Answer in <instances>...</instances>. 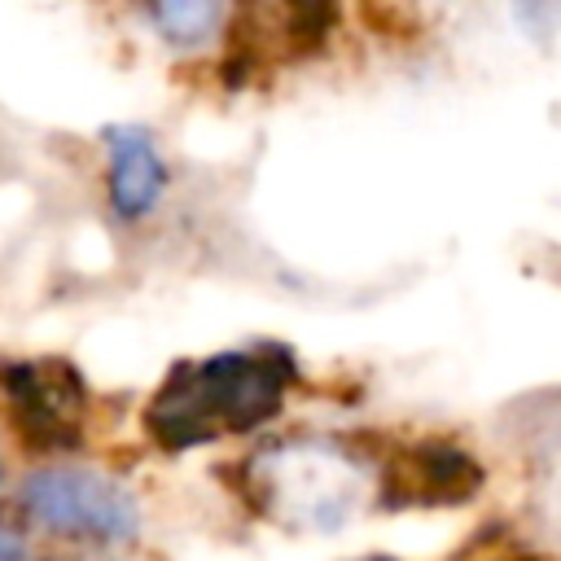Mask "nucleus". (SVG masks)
<instances>
[{
	"instance_id": "6e6552de",
	"label": "nucleus",
	"mask_w": 561,
	"mask_h": 561,
	"mask_svg": "<svg viewBox=\"0 0 561 561\" xmlns=\"http://www.w3.org/2000/svg\"><path fill=\"white\" fill-rule=\"evenodd\" d=\"M504 9L530 44H552L561 35V0H504Z\"/></svg>"
},
{
	"instance_id": "423d86ee",
	"label": "nucleus",
	"mask_w": 561,
	"mask_h": 561,
	"mask_svg": "<svg viewBox=\"0 0 561 561\" xmlns=\"http://www.w3.org/2000/svg\"><path fill=\"white\" fill-rule=\"evenodd\" d=\"M96 149H101L105 210L127 228L153 219L171 193V158L158 131L145 123H105Z\"/></svg>"
},
{
	"instance_id": "0eeeda50",
	"label": "nucleus",
	"mask_w": 561,
	"mask_h": 561,
	"mask_svg": "<svg viewBox=\"0 0 561 561\" xmlns=\"http://www.w3.org/2000/svg\"><path fill=\"white\" fill-rule=\"evenodd\" d=\"M478 465L469 451L451 443H416L390 460L386 473H377V491H386V504H460L478 495Z\"/></svg>"
},
{
	"instance_id": "7ed1b4c3",
	"label": "nucleus",
	"mask_w": 561,
	"mask_h": 561,
	"mask_svg": "<svg viewBox=\"0 0 561 561\" xmlns=\"http://www.w3.org/2000/svg\"><path fill=\"white\" fill-rule=\"evenodd\" d=\"M127 26L171 66L219 79L250 75L267 61L259 0H118Z\"/></svg>"
},
{
	"instance_id": "f03ea898",
	"label": "nucleus",
	"mask_w": 561,
	"mask_h": 561,
	"mask_svg": "<svg viewBox=\"0 0 561 561\" xmlns=\"http://www.w3.org/2000/svg\"><path fill=\"white\" fill-rule=\"evenodd\" d=\"M241 495L285 530H337L373 495V465L342 438H280L237 469Z\"/></svg>"
},
{
	"instance_id": "1a4fd4ad",
	"label": "nucleus",
	"mask_w": 561,
	"mask_h": 561,
	"mask_svg": "<svg viewBox=\"0 0 561 561\" xmlns=\"http://www.w3.org/2000/svg\"><path fill=\"white\" fill-rule=\"evenodd\" d=\"M0 561H22V539L0 526Z\"/></svg>"
},
{
	"instance_id": "f257e3e1",
	"label": "nucleus",
	"mask_w": 561,
	"mask_h": 561,
	"mask_svg": "<svg viewBox=\"0 0 561 561\" xmlns=\"http://www.w3.org/2000/svg\"><path fill=\"white\" fill-rule=\"evenodd\" d=\"M294 386L298 359L276 342L180 359L145 403V430L171 456L237 438L276 421Z\"/></svg>"
},
{
	"instance_id": "20e7f679",
	"label": "nucleus",
	"mask_w": 561,
	"mask_h": 561,
	"mask_svg": "<svg viewBox=\"0 0 561 561\" xmlns=\"http://www.w3.org/2000/svg\"><path fill=\"white\" fill-rule=\"evenodd\" d=\"M18 508L35 526L53 535L88 539V543H131L140 530L136 495L118 478L83 465L31 469L18 486Z\"/></svg>"
},
{
	"instance_id": "39448f33",
	"label": "nucleus",
	"mask_w": 561,
	"mask_h": 561,
	"mask_svg": "<svg viewBox=\"0 0 561 561\" xmlns=\"http://www.w3.org/2000/svg\"><path fill=\"white\" fill-rule=\"evenodd\" d=\"M0 399L22 447L61 456L83 443L88 430V381L61 355L0 359Z\"/></svg>"
}]
</instances>
